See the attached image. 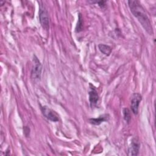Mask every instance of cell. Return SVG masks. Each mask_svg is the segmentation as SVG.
<instances>
[{
  "instance_id": "9",
  "label": "cell",
  "mask_w": 156,
  "mask_h": 156,
  "mask_svg": "<svg viewBox=\"0 0 156 156\" xmlns=\"http://www.w3.org/2000/svg\"><path fill=\"white\" fill-rule=\"evenodd\" d=\"M99 49L100 51L105 55H109L112 52V48L110 46L104 44H99L98 45Z\"/></svg>"
},
{
  "instance_id": "1",
  "label": "cell",
  "mask_w": 156,
  "mask_h": 156,
  "mask_svg": "<svg viewBox=\"0 0 156 156\" xmlns=\"http://www.w3.org/2000/svg\"><path fill=\"white\" fill-rule=\"evenodd\" d=\"M128 5L131 13L137 18L144 29L149 34L153 35V29L146 12L138 1L131 0L128 1Z\"/></svg>"
},
{
  "instance_id": "2",
  "label": "cell",
  "mask_w": 156,
  "mask_h": 156,
  "mask_svg": "<svg viewBox=\"0 0 156 156\" xmlns=\"http://www.w3.org/2000/svg\"><path fill=\"white\" fill-rule=\"evenodd\" d=\"M39 20L40 23L42 27L48 30L49 28V14L48 10L43 4V2L40 1L39 4Z\"/></svg>"
},
{
  "instance_id": "6",
  "label": "cell",
  "mask_w": 156,
  "mask_h": 156,
  "mask_svg": "<svg viewBox=\"0 0 156 156\" xmlns=\"http://www.w3.org/2000/svg\"><path fill=\"white\" fill-rule=\"evenodd\" d=\"M90 89L88 91L89 95V101L91 107H94L96 106L98 102L99 101V95L96 88L91 83H90Z\"/></svg>"
},
{
  "instance_id": "5",
  "label": "cell",
  "mask_w": 156,
  "mask_h": 156,
  "mask_svg": "<svg viewBox=\"0 0 156 156\" xmlns=\"http://www.w3.org/2000/svg\"><path fill=\"white\" fill-rule=\"evenodd\" d=\"M142 100V96L140 93H133L131 96L130 99V107L134 115H137L138 112L139 105Z\"/></svg>"
},
{
  "instance_id": "12",
  "label": "cell",
  "mask_w": 156,
  "mask_h": 156,
  "mask_svg": "<svg viewBox=\"0 0 156 156\" xmlns=\"http://www.w3.org/2000/svg\"><path fill=\"white\" fill-rule=\"evenodd\" d=\"M92 3H96V4H98V5L101 7V8H104L105 6V5H106V1H98V2H93V1H92L91 2Z\"/></svg>"
},
{
  "instance_id": "4",
  "label": "cell",
  "mask_w": 156,
  "mask_h": 156,
  "mask_svg": "<svg viewBox=\"0 0 156 156\" xmlns=\"http://www.w3.org/2000/svg\"><path fill=\"white\" fill-rule=\"evenodd\" d=\"M41 110L44 116L49 121H51L52 122H57L59 120L57 113L49 107L46 105L41 106Z\"/></svg>"
},
{
  "instance_id": "10",
  "label": "cell",
  "mask_w": 156,
  "mask_h": 156,
  "mask_svg": "<svg viewBox=\"0 0 156 156\" xmlns=\"http://www.w3.org/2000/svg\"><path fill=\"white\" fill-rule=\"evenodd\" d=\"M123 116L125 121L127 123H129L131 120V116H130V110L127 108H124L123 109Z\"/></svg>"
},
{
  "instance_id": "8",
  "label": "cell",
  "mask_w": 156,
  "mask_h": 156,
  "mask_svg": "<svg viewBox=\"0 0 156 156\" xmlns=\"http://www.w3.org/2000/svg\"><path fill=\"white\" fill-rule=\"evenodd\" d=\"M108 115L104 114L102 115H101L100 116L96 118H91L89 119L90 123L94 125H99L102 122L106 121L108 119Z\"/></svg>"
},
{
  "instance_id": "7",
  "label": "cell",
  "mask_w": 156,
  "mask_h": 156,
  "mask_svg": "<svg viewBox=\"0 0 156 156\" xmlns=\"http://www.w3.org/2000/svg\"><path fill=\"white\" fill-rule=\"evenodd\" d=\"M140 150V143L136 138H133L129 145L128 149V154L129 155H138Z\"/></svg>"
},
{
  "instance_id": "11",
  "label": "cell",
  "mask_w": 156,
  "mask_h": 156,
  "mask_svg": "<svg viewBox=\"0 0 156 156\" xmlns=\"http://www.w3.org/2000/svg\"><path fill=\"white\" fill-rule=\"evenodd\" d=\"M78 23H77V25L76 26V32H80L82 30V16L81 14L79 13V18H78Z\"/></svg>"
},
{
  "instance_id": "3",
  "label": "cell",
  "mask_w": 156,
  "mask_h": 156,
  "mask_svg": "<svg viewBox=\"0 0 156 156\" xmlns=\"http://www.w3.org/2000/svg\"><path fill=\"white\" fill-rule=\"evenodd\" d=\"M41 71L42 66L40 60L35 55H34L33 64L31 70V78L34 80H40L41 78Z\"/></svg>"
}]
</instances>
